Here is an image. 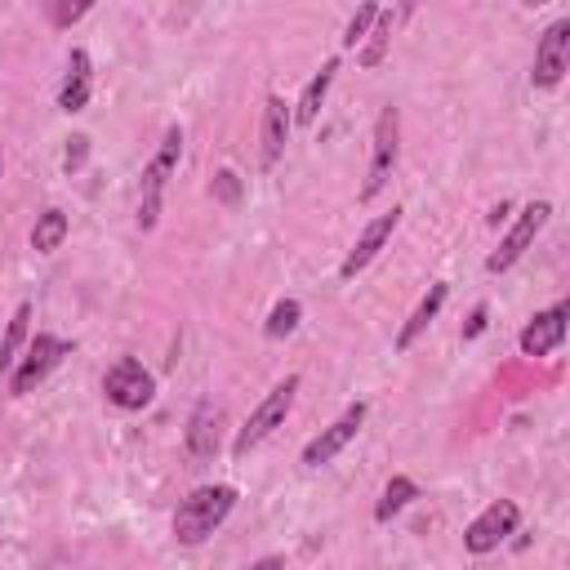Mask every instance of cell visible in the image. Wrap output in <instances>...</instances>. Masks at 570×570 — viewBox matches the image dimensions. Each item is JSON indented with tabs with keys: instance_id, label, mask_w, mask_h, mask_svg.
Returning a JSON list of instances; mask_svg holds the SVG:
<instances>
[{
	"instance_id": "5b68a950",
	"label": "cell",
	"mask_w": 570,
	"mask_h": 570,
	"mask_svg": "<svg viewBox=\"0 0 570 570\" xmlns=\"http://www.w3.org/2000/svg\"><path fill=\"white\" fill-rule=\"evenodd\" d=\"M552 218V205L548 200H525L521 205V214L512 218V227H508V236L499 240V249L485 258V272H508L530 245H534V236L543 232V223Z\"/></svg>"
},
{
	"instance_id": "83f0119b",
	"label": "cell",
	"mask_w": 570,
	"mask_h": 570,
	"mask_svg": "<svg viewBox=\"0 0 570 570\" xmlns=\"http://www.w3.org/2000/svg\"><path fill=\"white\" fill-rule=\"evenodd\" d=\"M419 9V0H401V9H396V18H405V13H414Z\"/></svg>"
},
{
	"instance_id": "277c9868",
	"label": "cell",
	"mask_w": 570,
	"mask_h": 570,
	"mask_svg": "<svg viewBox=\"0 0 570 570\" xmlns=\"http://www.w3.org/2000/svg\"><path fill=\"white\" fill-rule=\"evenodd\" d=\"M396 156H401V111L396 107H383L379 120H374V138H370V169H365V183H361V200H374L392 169H396Z\"/></svg>"
},
{
	"instance_id": "30bf717a",
	"label": "cell",
	"mask_w": 570,
	"mask_h": 570,
	"mask_svg": "<svg viewBox=\"0 0 570 570\" xmlns=\"http://www.w3.org/2000/svg\"><path fill=\"white\" fill-rule=\"evenodd\" d=\"M365 410H370L365 401H352V405H347L330 428H321V436H312V441L303 445V459H298V463H303V468H325V463H330L338 450H347V441L361 432Z\"/></svg>"
},
{
	"instance_id": "9c48e42d",
	"label": "cell",
	"mask_w": 570,
	"mask_h": 570,
	"mask_svg": "<svg viewBox=\"0 0 570 570\" xmlns=\"http://www.w3.org/2000/svg\"><path fill=\"white\" fill-rule=\"evenodd\" d=\"M517 521H521V508L512 503V499H494L481 517H472L468 521V530H463V548L468 552H494L508 534H517Z\"/></svg>"
},
{
	"instance_id": "d4e9b609",
	"label": "cell",
	"mask_w": 570,
	"mask_h": 570,
	"mask_svg": "<svg viewBox=\"0 0 570 570\" xmlns=\"http://www.w3.org/2000/svg\"><path fill=\"white\" fill-rule=\"evenodd\" d=\"M85 156H89V138H85V134H71V138H67V156H62L67 174H71V169H80V165H85Z\"/></svg>"
},
{
	"instance_id": "7a4b0ae2",
	"label": "cell",
	"mask_w": 570,
	"mask_h": 570,
	"mask_svg": "<svg viewBox=\"0 0 570 570\" xmlns=\"http://www.w3.org/2000/svg\"><path fill=\"white\" fill-rule=\"evenodd\" d=\"M178 156H183V129L169 125L165 138H160V147H156V156H151L147 169H142V187H138V227H142V232H151L156 218H160V200H165L169 174L178 169Z\"/></svg>"
},
{
	"instance_id": "e0dca14e",
	"label": "cell",
	"mask_w": 570,
	"mask_h": 570,
	"mask_svg": "<svg viewBox=\"0 0 570 570\" xmlns=\"http://www.w3.org/2000/svg\"><path fill=\"white\" fill-rule=\"evenodd\" d=\"M334 71H338V58H325L321 71L303 85V98H298V107H294V125H316L321 102H325V94H330V85H334Z\"/></svg>"
},
{
	"instance_id": "ba28073f",
	"label": "cell",
	"mask_w": 570,
	"mask_h": 570,
	"mask_svg": "<svg viewBox=\"0 0 570 570\" xmlns=\"http://www.w3.org/2000/svg\"><path fill=\"white\" fill-rule=\"evenodd\" d=\"M566 71H570V18H557V22L539 36L530 85H534V89H557Z\"/></svg>"
},
{
	"instance_id": "44dd1931",
	"label": "cell",
	"mask_w": 570,
	"mask_h": 570,
	"mask_svg": "<svg viewBox=\"0 0 570 570\" xmlns=\"http://www.w3.org/2000/svg\"><path fill=\"white\" fill-rule=\"evenodd\" d=\"M27 321H31V303H18V312L9 316V330L0 338V374H9L18 365V347L27 343Z\"/></svg>"
},
{
	"instance_id": "5bb4252c",
	"label": "cell",
	"mask_w": 570,
	"mask_h": 570,
	"mask_svg": "<svg viewBox=\"0 0 570 570\" xmlns=\"http://www.w3.org/2000/svg\"><path fill=\"white\" fill-rule=\"evenodd\" d=\"M218 423H223V410L214 401H200L191 410V419H187V454L196 463H205V459L218 454Z\"/></svg>"
},
{
	"instance_id": "7c38bea8",
	"label": "cell",
	"mask_w": 570,
	"mask_h": 570,
	"mask_svg": "<svg viewBox=\"0 0 570 570\" xmlns=\"http://www.w3.org/2000/svg\"><path fill=\"white\" fill-rule=\"evenodd\" d=\"M289 129H294L289 102H285L281 94H267V98H263V129H258V160H263V169H272V165L285 156Z\"/></svg>"
},
{
	"instance_id": "8992f818",
	"label": "cell",
	"mask_w": 570,
	"mask_h": 570,
	"mask_svg": "<svg viewBox=\"0 0 570 570\" xmlns=\"http://www.w3.org/2000/svg\"><path fill=\"white\" fill-rule=\"evenodd\" d=\"M67 352H71V343H62L58 334H36V338L27 343V356L9 370V392H13V396H27L31 387H40V383L49 379V370H53Z\"/></svg>"
},
{
	"instance_id": "2e32d148",
	"label": "cell",
	"mask_w": 570,
	"mask_h": 570,
	"mask_svg": "<svg viewBox=\"0 0 570 570\" xmlns=\"http://www.w3.org/2000/svg\"><path fill=\"white\" fill-rule=\"evenodd\" d=\"M445 294H450V285L445 281H432L428 285V294L414 303V312H410V321L396 330V352H410L414 347V338L436 321V312H441V303H445Z\"/></svg>"
},
{
	"instance_id": "ac0fdd59",
	"label": "cell",
	"mask_w": 570,
	"mask_h": 570,
	"mask_svg": "<svg viewBox=\"0 0 570 570\" xmlns=\"http://www.w3.org/2000/svg\"><path fill=\"white\" fill-rule=\"evenodd\" d=\"M392 31H396V13L392 9H379L374 22H370V31H365V40L356 45V62L361 67H379L383 53H387V45H392Z\"/></svg>"
},
{
	"instance_id": "d6986e66",
	"label": "cell",
	"mask_w": 570,
	"mask_h": 570,
	"mask_svg": "<svg viewBox=\"0 0 570 570\" xmlns=\"http://www.w3.org/2000/svg\"><path fill=\"white\" fill-rule=\"evenodd\" d=\"M67 232H71L67 214H62V209H45V214L36 218V227H31V249H36V254H53V249L67 240Z\"/></svg>"
},
{
	"instance_id": "f546056e",
	"label": "cell",
	"mask_w": 570,
	"mask_h": 570,
	"mask_svg": "<svg viewBox=\"0 0 570 570\" xmlns=\"http://www.w3.org/2000/svg\"><path fill=\"white\" fill-rule=\"evenodd\" d=\"M0 178H4V147H0Z\"/></svg>"
},
{
	"instance_id": "7402d4cb",
	"label": "cell",
	"mask_w": 570,
	"mask_h": 570,
	"mask_svg": "<svg viewBox=\"0 0 570 570\" xmlns=\"http://www.w3.org/2000/svg\"><path fill=\"white\" fill-rule=\"evenodd\" d=\"M298 316H303V303H298V298H281V303L272 307V316H267L263 334H267V338H285V334H294Z\"/></svg>"
},
{
	"instance_id": "603a6c76",
	"label": "cell",
	"mask_w": 570,
	"mask_h": 570,
	"mask_svg": "<svg viewBox=\"0 0 570 570\" xmlns=\"http://www.w3.org/2000/svg\"><path fill=\"white\" fill-rule=\"evenodd\" d=\"M40 9H45V18L53 27H71L94 9V0H40Z\"/></svg>"
},
{
	"instance_id": "4fadbf2b",
	"label": "cell",
	"mask_w": 570,
	"mask_h": 570,
	"mask_svg": "<svg viewBox=\"0 0 570 570\" xmlns=\"http://www.w3.org/2000/svg\"><path fill=\"white\" fill-rule=\"evenodd\" d=\"M566 316H570V303H552L548 312H539L525 330H521V356H548L566 343Z\"/></svg>"
},
{
	"instance_id": "52a82bcc",
	"label": "cell",
	"mask_w": 570,
	"mask_h": 570,
	"mask_svg": "<svg viewBox=\"0 0 570 570\" xmlns=\"http://www.w3.org/2000/svg\"><path fill=\"white\" fill-rule=\"evenodd\" d=\"M102 392H107V401L120 405V410H142V405H151V396H156V379H151V370H142V361L120 356V361L107 370Z\"/></svg>"
},
{
	"instance_id": "8fae6325",
	"label": "cell",
	"mask_w": 570,
	"mask_h": 570,
	"mask_svg": "<svg viewBox=\"0 0 570 570\" xmlns=\"http://www.w3.org/2000/svg\"><path fill=\"white\" fill-rule=\"evenodd\" d=\"M396 223H401V209L392 205L387 214H379V218H370L365 227H361V236H356V245L347 249V258H343V267H338V276L343 281H352L356 272H365L374 258H379V249L387 245V236L396 232Z\"/></svg>"
},
{
	"instance_id": "484cf974",
	"label": "cell",
	"mask_w": 570,
	"mask_h": 570,
	"mask_svg": "<svg viewBox=\"0 0 570 570\" xmlns=\"http://www.w3.org/2000/svg\"><path fill=\"white\" fill-rule=\"evenodd\" d=\"M214 187H218V196H223V200H232V196H236V174H227V169H223Z\"/></svg>"
},
{
	"instance_id": "3957f363",
	"label": "cell",
	"mask_w": 570,
	"mask_h": 570,
	"mask_svg": "<svg viewBox=\"0 0 570 570\" xmlns=\"http://www.w3.org/2000/svg\"><path fill=\"white\" fill-rule=\"evenodd\" d=\"M294 392H298V374H285V379L254 405V414L245 419V428H240L236 441H232V454H236V459H245L254 445H263V441L285 423V414H289V405H294Z\"/></svg>"
},
{
	"instance_id": "9a60e30c",
	"label": "cell",
	"mask_w": 570,
	"mask_h": 570,
	"mask_svg": "<svg viewBox=\"0 0 570 570\" xmlns=\"http://www.w3.org/2000/svg\"><path fill=\"white\" fill-rule=\"evenodd\" d=\"M94 94V67H89V53L85 49H71L67 53V76H62V89H58V107L71 116V111H85Z\"/></svg>"
},
{
	"instance_id": "cb8c5ba5",
	"label": "cell",
	"mask_w": 570,
	"mask_h": 570,
	"mask_svg": "<svg viewBox=\"0 0 570 570\" xmlns=\"http://www.w3.org/2000/svg\"><path fill=\"white\" fill-rule=\"evenodd\" d=\"M383 4H374V0H365L356 13H352V22H347V31H343V49H356L361 40H365V31H370V22H374V13H379Z\"/></svg>"
},
{
	"instance_id": "ffe728a7",
	"label": "cell",
	"mask_w": 570,
	"mask_h": 570,
	"mask_svg": "<svg viewBox=\"0 0 570 570\" xmlns=\"http://www.w3.org/2000/svg\"><path fill=\"white\" fill-rule=\"evenodd\" d=\"M419 499V485L410 481V476H392L387 485H383V494H379V503H374V521H392L401 508H410Z\"/></svg>"
},
{
	"instance_id": "6da1fadb",
	"label": "cell",
	"mask_w": 570,
	"mask_h": 570,
	"mask_svg": "<svg viewBox=\"0 0 570 570\" xmlns=\"http://www.w3.org/2000/svg\"><path fill=\"white\" fill-rule=\"evenodd\" d=\"M236 508V485H200L191 490L178 508H174V539L178 543H205L223 521L227 512Z\"/></svg>"
},
{
	"instance_id": "4316f807",
	"label": "cell",
	"mask_w": 570,
	"mask_h": 570,
	"mask_svg": "<svg viewBox=\"0 0 570 570\" xmlns=\"http://www.w3.org/2000/svg\"><path fill=\"white\" fill-rule=\"evenodd\" d=\"M485 330V307H476L472 316H468V330H463V338H476Z\"/></svg>"
},
{
	"instance_id": "f1b7e54d",
	"label": "cell",
	"mask_w": 570,
	"mask_h": 570,
	"mask_svg": "<svg viewBox=\"0 0 570 570\" xmlns=\"http://www.w3.org/2000/svg\"><path fill=\"white\" fill-rule=\"evenodd\" d=\"M521 4H530V9H539V4H548V0H521Z\"/></svg>"
}]
</instances>
